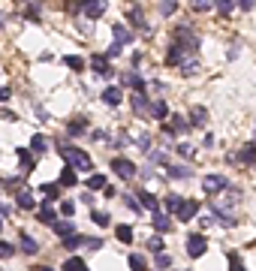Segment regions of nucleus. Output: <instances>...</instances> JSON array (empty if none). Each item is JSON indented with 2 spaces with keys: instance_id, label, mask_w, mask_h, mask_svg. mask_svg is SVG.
<instances>
[{
  "instance_id": "obj_1",
  "label": "nucleus",
  "mask_w": 256,
  "mask_h": 271,
  "mask_svg": "<svg viewBox=\"0 0 256 271\" xmlns=\"http://www.w3.org/2000/svg\"><path fill=\"white\" fill-rule=\"evenodd\" d=\"M58 151H60V157H63L66 163H70V169H73V172H76V169H79V172H88V169L94 166V163H91V157L84 154V151H79V148H70V145H63V142H60V148H58Z\"/></svg>"
},
{
  "instance_id": "obj_2",
  "label": "nucleus",
  "mask_w": 256,
  "mask_h": 271,
  "mask_svg": "<svg viewBox=\"0 0 256 271\" xmlns=\"http://www.w3.org/2000/svg\"><path fill=\"white\" fill-rule=\"evenodd\" d=\"M106 0H79V3H73V9L76 12H84L88 18H99L102 12H106Z\"/></svg>"
},
{
  "instance_id": "obj_3",
  "label": "nucleus",
  "mask_w": 256,
  "mask_h": 271,
  "mask_svg": "<svg viewBox=\"0 0 256 271\" xmlns=\"http://www.w3.org/2000/svg\"><path fill=\"white\" fill-rule=\"evenodd\" d=\"M214 220H217L220 226H226V229H232V226L238 223L232 211H223V208H220V205H214V202H211V223H214Z\"/></svg>"
},
{
  "instance_id": "obj_4",
  "label": "nucleus",
  "mask_w": 256,
  "mask_h": 271,
  "mask_svg": "<svg viewBox=\"0 0 256 271\" xmlns=\"http://www.w3.org/2000/svg\"><path fill=\"white\" fill-rule=\"evenodd\" d=\"M187 58H190V51L181 48L178 42H172V48H169V54H166V63H169V66H184Z\"/></svg>"
},
{
  "instance_id": "obj_5",
  "label": "nucleus",
  "mask_w": 256,
  "mask_h": 271,
  "mask_svg": "<svg viewBox=\"0 0 256 271\" xmlns=\"http://www.w3.org/2000/svg\"><path fill=\"white\" fill-rule=\"evenodd\" d=\"M229 187V181L223 175H208V178H202V190L205 193H217V190H226Z\"/></svg>"
},
{
  "instance_id": "obj_6",
  "label": "nucleus",
  "mask_w": 256,
  "mask_h": 271,
  "mask_svg": "<svg viewBox=\"0 0 256 271\" xmlns=\"http://www.w3.org/2000/svg\"><path fill=\"white\" fill-rule=\"evenodd\" d=\"M112 169L121 175V178H133V175H136V163H130L127 157H115V160H112Z\"/></svg>"
},
{
  "instance_id": "obj_7",
  "label": "nucleus",
  "mask_w": 256,
  "mask_h": 271,
  "mask_svg": "<svg viewBox=\"0 0 256 271\" xmlns=\"http://www.w3.org/2000/svg\"><path fill=\"white\" fill-rule=\"evenodd\" d=\"M136 196H139V199H136V202H139V208H148L151 214H154V211H160V199L154 196V193L142 190V193H136Z\"/></svg>"
},
{
  "instance_id": "obj_8",
  "label": "nucleus",
  "mask_w": 256,
  "mask_h": 271,
  "mask_svg": "<svg viewBox=\"0 0 256 271\" xmlns=\"http://www.w3.org/2000/svg\"><path fill=\"white\" fill-rule=\"evenodd\" d=\"M91 66L99 72L102 79H112V63L106 61V54H94V58H91Z\"/></svg>"
},
{
  "instance_id": "obj_9",
  "label": "nucleus",
  "mask_w": 256,
  "mask_h": 271,
  "mask_svg": "<svg viewBox=\"0 0 256 271\" xmlns=\"http://www.w3.org/2000/svg\"><path fill=\"white\" fill-rule=\"evenodd\" d=\"M205 247H208V244H205V238H202V235H190V238H187V253H190L193 259H196V256H202V253H205Z\"/></svg>"
},
{
  "instance_id": "obj_10",
  "label": "nucleus",
  "mask_w": 256,
  "mask_h": 271,
  "mask_svg": "<svg viewBox=\"0 0 256 271\" xmlns=\"http://www.w3.org/2000/svg\"><path fill=\"white\" fill-rule=\"evenodd\" d=\"M121 100H124V94H121V87H115V84H109L106 90H102V103H106V105H121Z\"/></svg>"
},
{
  "instance_id": "obj_11",
  "label": "nucleus",
  "mask_w": 256,
  "mask_h": 271,
  "mask_svg": "<svg viewBox=\"0 0 256 271\" xmlns=\"http://www.w3.org/2000/svg\"><path fill=\"white\" fill-rule=\"evenodd\" d=\"M196 214H199V202H196V199H190V202H187V199H184V205H181L178 217H181V220H187V223H190Z\"/></svg>"
},
{
  "instance_id": "obj_12",
  "label": "nucleus",
  "mask_w": 256,
  "mask_h": 271,
  "mask_svg": "<svg viewBox=\"0 0 256 271\" xmlns=\"http://www.w3.org/2000/svg\"><path fill=\"white\" fill-rule=\"evenodd\" d=\"M112 36H115V42H118V45L133 42V30H130V27H124V24H115V27H112Z\"/></svg>"
},
{
  "instance_id": "obj_13",
  "label": "nucleus",
  "mask_w": 256,
  "mask_h": 271,
  "mask_svg": "<svg viewBox=\"0 0 256 271\" xmlns=\"http://www.w3.org/2000/svg\"><path fill=\"white\" fill-rule=\"evenodd\" d=\"M124 84L133 87L136 94H142V90H145V79L139 76V72H127V76H124Z\"/></svg>"
},
{
  "instance_id": "obj_14",
  "label": "nucleus",
  "mask_w": 256,
  "mask_h": 271,
  "mask_svg": "<svg viewBox=\"0 0 256 271\" xmlns=\"http://www.w3.org/2000/svg\"><path fill=\"white\" fill-rule=\"evenodd\" d=\"M21 250L27 253V256H37V253H39V244H37V238H30L27 232H21Z\"/></svg>"
},
{
  "instance_id": "obj_15",
  "label": "nucleus",
  "mask_w": 256,
  "mask_h": 271,
  "mask_svg": "<svg viewBox=\"0 0 256 271\" xmlns=\"http://www.w3.org/2000/svg\"><path fill=\"white\" fill-rule=\"evenodd\" d=\"M39 223H45V226H55L58 223V214H55V208H51V205H42L39 208Z\"/></svg>"
},
{
  "instance_id": "obj_16",
  "label": "nucleus",
  "mask_w": 256,
  "mask_h": 271,
  "mask_svg": "<svg viewBox=\"0 0 256 271\" xmlns=\"http://www.w3.org/2000/svg\"><path fill=\"white\" fill-rule=\"evenodd\" d=\"M238 160L247 163V166H253V163H256V145H244V148L238 151Z\"/></svg>"
},
{
  "instance_id": "obj_17",
  "label": "nucleus",
  "mask_w": 256,
  "mask_h": 271,
  "mask_svg": "<svg viewBox=\"0 0 256 271\" xmlns=\"http://www.w3.org/2000/svg\"><path fill=\"white\" fill-rule=\"evenodd\" d=\"M55 232L63 235V238H70V235H76V223L73 220H58L55 223Z\"/></svg>"
},
{
  "instance_id": "obj_18",
  "label": "nucleus",
  "mask_w": 256,
  "mask_h": 271,
  "mask_svg": "<svg viewBox=\"0 0 256 271\" xmlns=\"http://www.w3.org/2000/svg\"><path fill=\"white\" fill-rule=\"evenodd\" d=\"M181 205H184V196H178V193H169V196H166V211L178 214V211H181Z\"/></svg>"
},
{
  "instance_id": "obj_19",
  "label": "nucleus",
  "mask_w": 256,
  "mask_h": 271,
  "mask_svg": "<svg viewBox=\"0 0 256 271\" xmlns=\"http://www.w3.org/2000/svg\"><path fill=\"white\" fill-rule=\"evenodd\" d=\"M45 148H48V142H45V136H33L30 139V154H45Z\"/></svg>"
},
{
  "instance_id": "obj_20",
  "label": "nucleus",
  "mask_w": 256,
  "mask_h": 271,
  "mask_svg": "<svg viewBox=\"0 0 256 271\" xmlns=\"http://www.w3.org/2000/svg\"><path fill=\"white\" fill-rule=\"evenodd\" d=\"M169 226H172V223H169V217L163 211H154V229H157V232H169Z\"/></svg>"
},
{
  "instance_id": "obj_21",
  "label": "nucleus",
  "mask_w": 256,
  "mask_h": 271,
  "mask_svg": "<svg viewBox=\"0 0 256 271\" xmlns=\"http://www.w3.org/2000/svg\"><path fill=\"white\" fill-rule=\"evenodd\" d=\"M63 271H88V265H84V259H79V256H70L63 265H60Z\"/></svg>"
},
{
  "instance_id": "obj_22",
  "label": "nucleus",
  "mask_w": 256,
  "mask_h": 271,
  "mask_svg": "<svg viewBox=\"0 0 256 271\" xmlns=\"http://www.w3.org/2000/svg\"><path fill=\"white\" fill-rule=\"evenodd\" d=\"M166 175L181 181V178H190V169H187V166H166Z\"/></svg>"
},
{
  "instance_id": "obj_23",
  "label": "nucleus",
  "mask_w": 256,
  "mask_h": 271,
  "mask_svg": "<svg viewBox=\"0 0 256 271\" xmlns=\"http://www.w3.org/2000/svg\"><path fill=\"white\" fill-rule=\"evenodd\" d=\"M133 108H136V112H151V100L145 94H136L133 97Z\"/></svg>"
},
{
  "instance_id": "obj_24",
  "label": "nucleus",
  "mask_w": 256,
  "mask_h": 271,
  "mask_svg": "<svg viewBox=\"0 0 256 271\" xmlns=\"http://www.w3.org/2000/svg\"><path fill=\"white\" fill-rule=\"evenodd\" d=\"M169 126H172V133H187V130H190V124H187V118H184V115H175Z\"/></svg>"
},
{
  "instance_id": "obj_25",
  "label": "nucleus",
  "mask_w": 256,
  "mask_h": 271,
  "mask_svg": "<svg viewBox=\"0 0 256 271\" xmlns=\"http://www.w3.org/2000/svg\"><path fill=\"white\" fill-rule=\"evenodd\" d=\"M15 202H19V208H21V211H30V208H33V196H30V190H21Z\"/></svg>"
},
{
  "instance_id": "obj_26",
  "label": "nucleus",
  "mask_w": 256,
  "mask_h": 271,
  "mask_svg": "<svg viewBox=\"0 0 256 271\" xmlns=\"http://www.w3.org/2000/svg\"><path fill=\"white\" fill-rule=\"evenodd\" d=\"M130 271H148V265H145V259L139 256V253H130Z\"/></svg>"
},
{
  "instance_id": "obj_27",
  "label": "nucleus",
  "mask_w": 256,
  "mask_h": 271,
  "mask_svg": "<svg viewBox=\"0 0 256 271\" xmlns=\"http://www.w3.org/2000/svg\"><path fill=\"white\" fill-rule=\"evenodd\" d=\"M88 190H106V175H91L88 178Z\"/></svg>"
},
{
  "instance_id": "obj_28",
  "label": "nucleus",
  "mask_w": 256,
  "mask_h": 271,
  "mask_svg": "<svg viewBox=\"0 0 256 271\" xmlns=\"http://www.w3.org/2000/svg\"><path fill=\"white\" fill-rule=\"evenodd\" d=\"M205 115H208V112H205V108H202V105H196V108H193V112H190V121H193L190 126H202V124H205Z\"/></svg>"
},
{
  "instance_id": "obj_29",
  "label": "nucleus",
  "mask_w": 256,
  "mask_h": 271,
  "mask_svg": "<svg viewBox=\"0 0 256 271\" xmlns=\"http://www.w3.org/2000/svg\"><path fill=\"white\" fill-rule=\"evenodd\" d=\"M58 193H60V184H42V196L48 199V202H55Z\"/></svg>"
},
{
  "instance_id": "obj_30",
  "label": "nucleus",
  "mask_w": 256,
  "mask_h": 271,
  "mask_svg": "<svg viewBox=\"0 0 256 271\" xmlns=\"http://www.w3.org/2000/svg\"><path fill=\"white\" fill-rule=\"evenodd\" d=\"M15 154H19V160L24 163V166H27V169H33V166H37V160H33V154H30L27 148H19V151H15Z\"/></svg>"
},
{
  "instance_id": "obj_31",
  "label": "nucleus",
  "mask_w": 256,
  "mask_h": 271,
  "mask_svg": "<svg viewBox=\"0 0 256 271\" xmlns=\"http://www.w3.org/2000/svg\"><path fill=\"white\" fill-rule=\"evenodd\" d=\"M60 184H70V187H73V184H79V175H76L70 166H66V169L60 172Z\"/></svg>"
},
{
  "instance_id": "obj_32",
  "label": "nucleus",
  "mask_w": 256,
  "mask_h": 271,
  "mask_svg": "<svg viewBox=\"0 0 256 271\" xmlns=\"http://www.w3.org/2000/svg\"><path fill=\"white\" fill-rule=\"evenodd\" d=\"M115 235H118V238H121L124 244H130V241H133V226H118Z\"/></svg>"
},
{
  "instance_id": "obj_33",
  "label": "nucleus",
  "mask_w": 256,
  "mask_h": 271,
  "mask_svg": "<svg viewBox=\"0 0 256 271\" xmlns=\"http://www.w3.org/2000/svg\"><path fill=\"white\" fill-rule=\"evenodd\" d=\"M151 115H154V118H166V115H169L166 103H160V100H157V103H151Z\"/></svg>"
},
{
  "instance_id": "obj_34",
  "label": "nucleus",
  "mask_w": 256,
  "mask_h": 271,
  "mask_svg": "<svg viewBox=\"0 0 256 271\" xmlns=\"http://www.w3.org/2000/svg\"><path fill=\"white\" fill-rule=\"evenodd\" d=\"M81 244H84L81 235H70V238H63V247H66V250H76V247H81Z\"/></svg>"
},
{
  "instance_id": "obj_35",
  "label": "nucleus",
  "mask_w": 256,
  "mask_h": 271,
  "mask_svg": "<svg viewBox=\"0 0 256 271\" xmlns=\"http://www.w3.org/2000/svg\"><path fill=\"white\" fill-rule=\"evenodd\" d=\"M130 21H133L136 27H148V24H145V15H142V9H130Z\"/></svg>"
},
{
  "instance_id": "obj_36",
  "label": "nucleus",
  "mask_w": 256,
  "mask_h": 271,
  "mask_svg": "<svg viewBox=\"0 0 256 271\" xmlns=\"http://www.w3.org/2000/svg\"><path fill=\"white\" fill-rule=\"evenodd\" d=\"M91 220H94L97 226H109V214H106V211H91Z\"/></svg>"
},
{
  "instance_id": "obj_37",
  "label": "nucleus",
  "mask_w": 256,
  "mask_h": 271,
  "mask_svg": "<svg viewBox=\"0 0 256 271\" xmlns=\"http://www.w3.org/2000/svg\"><path fill=\"white\" fill-rule=\"evenodd\" d=\"M9 256H15V244L0 241V259H9Z\"/></svg>"
},
{
  "instance_id": "obj_38",
  "label": "nucleus",
  "mask_w": 256,
  "mask_h": 271,
  "mask_svg": "<svg viewBox=\"0 0 256 271\" xmlns=\"http://www.w3.org/2000/svg\"><path fill=\"white\" fill-rule=\"evenodd\" d=\"M66 133H70V136H81V133H84V121H73V124H66Z\"/></svg>"
},
{
  "instance_id": "obj_39",
  "label": "nucleus",
  "mask_w": 256,
  "mask_h": 271,
  "mask_svg": "<svg viewBox=\"0 0 256 271\" xmlns=\"http://www.w3.org/2000/svg\"><path fill=\"white\" fill-rule=\"evenodd\" d=\"M148 250H151V253H163V238H160V235L148 238Z\"/></svg>"
},
{
  "instance_id": "obj_40",
  "label": "nucleus",
  "mask_w": 256,
  "mask_h": 271,
  "mask_svg": "<svg viewBox=\"0 0 256 271\" xmlns=\"http://www.w3.org/2000/svg\"><path fill=\"white\" fill-rule=\"evenodd\" d=\"M232 9H235V0H220V3H217V12L220 15H229Z\"/></svg>"
},
{
  "instance_id": "obj_41",
  "label": "nucleus",
  "mask_w": 256,
  "mask_h": 271,
  "mask_svg": "<svg viewBox=\"0 0 256 271\" xmlns=\"http://www.w3.org/2000/svg\"><path fill=\"white\" fill-rule=\"evenodd\" d=\"M178 9V3H175V0H166V3H160V15H172Z\"/></svg>"
},
{
  "instance_id": "obj_42",
  "label": "nucleus",
  "mask_w": 256,
  "mask_h": 271,
  "mask_svg": "<svg viewBox=\"0 0 256 271\" xmlns=\"http://www.w3.org/2000/svg\"><path fill=\"white\" fill-rule=\"evenodd\" d=\"M193 9H196V12H208V9H214V3H211V0H196Z\"/></svg>"
},
{
  "instance_id": "obj_43",
  "label": "nucleus",
  "mask_w": 256,
  "mask_h": 271,
  "mask_svg": "<svg viewBox=\"0 0 256 271\" xmlns=\"http://www.w3.org/2000/svg\"><path fill=\"white\" fill-rule=\"evenodd\" d=\"M66 66H73V69H81V66H84V61H81V58H76V54H66Z\"/></svg>"
},
{
  "instance_id": "obj_44",
  "label": "nucleus",
  "mask_w": 256,
  "mask_h": 271,
  "mask_svg": "<svg viewBox=\"0 0 256 271\" xmlns=\"http://www.w3.org/2000/svg\"><path fill=\"white\" fill-rule=\"evenodd\" d=\"M157 268H163V271H166V268H172V259H169L166 253H157Z\"/></svg>"
},
{
  "instance_id": "obj_45",
  "label": "nucleus",
  "mask_w": 256,
  "mask_h": 271,
  "mask_svg": "<svg viewBox=\"0 0 256 271\" xmlns=\"http://www.w3.org/2000/svg\"><path fill=\"white\" fill-rule=\"evenodd\" d=\"M60 214H63V217H70V220H73V214H76V205H73V202H63V205H60Z\"/></svg>"
},
{
  "instance_id": "obj_46",
  "label": "nucleus",
  "mask_w": 256,
  "mask_h": 271,
  "mask_svg": "<svg viewBox=\"0 0 256 271\" xmlns=\"http://www.w3.org/2000/svg\"><path fill=\"white\" fill-rule=\"evenodd\" d=\"M229 271H247V268H244V262L238 259V256H232L229 259Z\"/></svg>"
},
{
  "instance_id": "obj_47",
  "label": "nucleus",
  "mask_w": 256,
  "mask_h": 271,
  "mask_svg": "<svg viewBox=\"0 0 256 271\" xmlns=\"http://www.w3.org/2000/svg\"><path fill=\"white\" fill-rule=\"evenodd\" d=\"M178 154H181V157H193V145H187V142L178 145Z\"/></svg>"
},
{
  "instance_id": "obj_48",
  "label": "nucleus",
  "mask_w": 256,
  "mask_h": 271,
  "mask_svg": "<svg viewBox=\"0 0 256 271\" xmlns=\"http://www.w3.org/2000/svg\"><path fill=\"white\" fill-rule=\"evenodd\" d=\"M121 48H124V45H118V42H112V48L106 51V61H109V58H118V54H121Z\"/></svg>"
},
{
  "instance_id": "obj_49",
  "label": "nucleus",
  "mask_w": 256,
  "mask_h": 271,
  "mask_svg": "<svg viewBox=\"0 0 256 271\" xmlns=\"http://www.w3.org/2000/svg\"><path fill=\"white\" fill-rule=\"evenodd\" d=\"M84 244H88V247H94V250H99V247H102V238H88Z\"/></svg>"
},
{
  "instance_id": "obj_50",
  "label": "nucleus",
  "mask_w": 256,
  "mask_h": 271,
  "mask_svg": "<svg viewBox=\"0 0 256 271\" xmlns=\"http://www.w3.org/2000/svg\"><path fill=\"white\" fill-rule=\"evenodd\" d=\"M238 6H241V9H244V12H250V9H253V6H256V0H241V3H238Z\"/></svg>"
},
{
  "instance_id": "obj_51",
  "label": "nucleus",
  "mask_w": 256,
  "mask_h": 271,
  "mask_svg": "<svg viewBox=\"0 0 256 271\" xmlns=\"http://www.w3.org/2000/svg\"><path fill=\"white\" fill-rule=\"evenodd\" d=\"M27 15L37 18V15H39V3H30V6H27Z\"/></svg>"
},
{
  "instance_id": "obj_52",
  "label": "nucleus",
  "mask_w": 256,
  "mask_h": 271,
  "mask_svg": "<svg viewBox=\"0 0 256 271\" xmlns=\"http://www.w3.org/2000/svg\"><path fill=\"white\" fill-rule=\"evenodd\" d=\"M9 97H12V90H9V87H0V103H6Z\"/></svg>"
},
{
  "instance_id": "obj_53",
  "label": "nucleus",
  "mask_w": 256,
  "mask_h": 271,
  "mask_svg": "<svg viewBox=\"0 0 256 271\" xmlns=\"http://www.w3.org/2000/svg\"><path fill=\"white\" fill-rule=\"evenodd\" d=\"M124 202H127V205H130L133 211H139V202H136V196H127V199H124Z\"/></svg>"
},
{
  "instance_id": "obj_54",
  "label": "nucleus",
  "mask_w": 256,
  "mask_h": 271,
  "mask_svg": "<svg viewBox=\"0 0 256 271\" xmlns=\"http://www.w3.org/2000/svg\"><path fill=\"white\" fill-rule=\"evenodd\" d=\"M9 214V205H3V202H0V217H6Z\"/></svg>"
},
{
  "instance_id": "obj_55",
  "label": "nucleus",
  "mask_w": 256,
  "mask_h": 271,
  "mask_svg": "<svg viewBox=\"0 0 256 271\" xmlns=\"http://www.w3.org/2000/svg\"><path fill=\"white\" fill-rule=\"evenodd\" d=\"M37 271H55V268H48V265H39V268H37Z\"/></svg>"
},
{
  "instance_id": "obj_56",
  "label": "nucleus",
  "mask_w": 256,
  "mask_h": 271,
  "mask_svg": "<svg viewBox=\"0 0 256 271\" xmlns=\"http://www.w3.org/2000/svg\"><path fill=\"white\" fill-rule=\"evenodd\" d=\"M0 229H3V220H0Z\"/></svg>"
}]
</instances>
